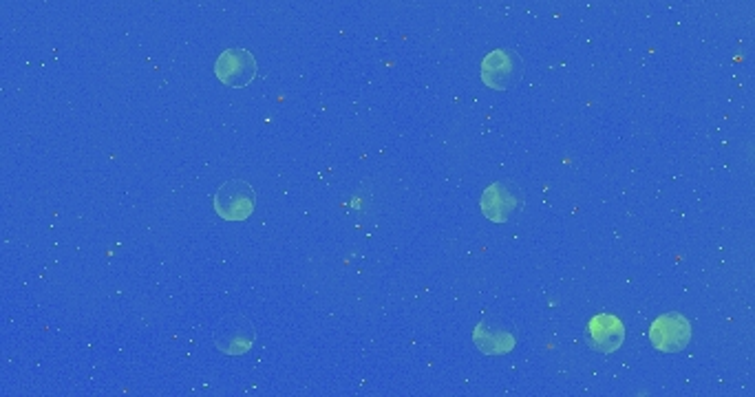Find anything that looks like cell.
Listing matches in <instances>:
<instances>
[{"instance_id":"cell-3","label":"cell","mask_w":755,"mask_h":397,"mask_svg":"<svg viewBox=\"0 0 755 397\" xmlns=\"http://www.w3.org/2000/svg\"><path fill=\"white\" fill-rule=\"evenodd\" d=\"M521 78V64L510 51H491L482 62V80L491 89L506 91Z\"/></svg>"},{"instance_id":"cell-6","label":"cell","mask_w":755,"mask_h":397,"mask_svg":"<svg viewBox=\"0 0 755 397\" xmlns=\"http://www.w3.org/2000/svg\"><path fill=\"white\" fill-rule=\"evenodd\" d=\"M515 208V197L508 195L506 186L495 184L486 190V195L482 197V210L486 217H491L493 221H504L508 219V214Z\"/></svg>"},{"instance_id":"cell-5","label":"cell","mask_w":755,"mask_h":397,"mask_svg":"<svg viewBox=\"0 0 755 397\" xmlns=\"http://www.w3.org/2000/svg\"><path fill=\"white\" fill-rule=\"evenodd\" d=\"M588 334L594 342V347L605 353H612L614 349L621 347V342L625 338V327L616 316L601 314L592 318V323L588 325Z\"/></svg>"},{"instance_id":"cell-4","label":"cell","mask_w":755,"mask_h":397,"mask_svg":"<svg viewBox=\"0 0 755 397\" xmlns=\"http://www.w3.org/2000/svg\"><path fill=\"white\" fill-rule=\"evenodd\" d=\"M650 336H652V342H654V347L658 351L678 353L680 349L687 347L691 329H689V323L683 316L667 314V316L658 318L656 323L652 325Z\"/></svg>"},{"instance_id":"cell-2","label":"cell","mask_w":755,"mask_h":397,"mask_svg":"<svg viewBox=\"0 0 755 397\" xmlns=\"http://www.w3.org/2000/svg\"><path fill=\"white\" fill-rule=\"evenodd\" d=\"M217 78L228 84L232 89H243L254 80L257 75V62H254L252 53L246 49H228L223 51L215 62Z\"/></svg>"},{"instance_id":"cell-1","label":"cell","mask_w":755,"mask_h":397,"mask_svg":"<svg viewBox=\"0 0 755 397\" xmlns=\"http://www.w3.org/2000/svg\"><path fill=\"white\" fill-rule=\"evenodd\" d=\"M254 203H257V197H254L250 184L241 179H230L217 190L215 212L226 221H243L252 214Z\"/></svg>"}]
</instances>
